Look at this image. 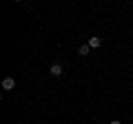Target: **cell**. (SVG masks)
I'll return each mask as SVG.
<instances>
[{"mask_svg": "<svg viewBox=\"0 0 133 124\" xmlns=\"http://www.w3.org/2000/svg\"><path fill=\"white\" fill-rule=\"evenodd\" d=\"M62 71H64V69H62V64H60V62H53L51 67H49V73H51L53 78H58V75H62Z\"/></svg>", "mask_w": 133, "mask_h": 124, "instance_id": "1", "label": "cell"}, {"mask_svg": "<svg viewBox=\"0 0 133 124\" xmlns=\"http://www.w3.org/2000/svg\"><path fill=\"white\" fill-rule=\"evenodd\" d=\"M2 89H5V91H14L16 89V80H14V78H5V80H2Z\"/></svg>", "mask_w": 133, "mask_h": 124, "instance_id": "2", "label": "cell"}, {"mask_svg": "<svg viewBox=\"0 0 133 124\" xmlns=\"http://www.w3.org/2000/svg\"><path fill=\"white\" fill-rule=\"evenodd\" d=\"M89 44H91V49L102 47V38H100V36H91V38H89Z\"/></svg>", "mask_w": 133, "mask_h": 124, "instance_id": "3", "label": "cell"}, {"mask_svg": "<svg viewBox=\"0 0 133 124\" xmlns=\"http://www.w3.org/2000/svg\"><path fill=\"white\" fill-rule=\"evenodd\" d=\"M78 53H80V56H89V53H91V44H89V42L80 44V49H78Z\"/></svg>", "mask_w": 133, "mask_h": 124, "instance_id": "4", "label": "cell"}, {"mask_svg": "<svg viewBox=\"0 0 133 124\" xmlns=\"http://www.w3.org/2000/svg\"><path fill=\"white\" fill-rule=\"evenodd\" d=\"M109 124H120V120H111V122Z\"/></svg>", "mask_w": 133, "mask_h": 124, "instance_id": "5", "label": "cell"}, {"mask_svg": "<svg viewBox=\"0 0 133 124\" xmlns=\"http://www.w3.org/2000/svg\"><path fill=\"white\" fill-rule=\"evenodd\" d=\"M14 2H22V0H14Z\"/></svg>", "mask_w": 133, "mask_h": 124, "instance_id": "6", "label": "cell"}]
</instances>
